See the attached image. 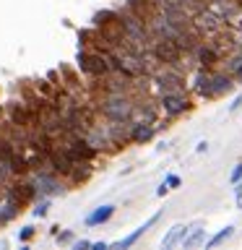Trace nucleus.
Instances as JSON below:
<instances>
[{"mask_svg":"<svg viewBox=\"0 0 242 250\" xmlns=\"http://www.w3.org/2000/svg\"><path fill=\"white\" fill-rule=\"evenodd\" d=\"M97 104H99V112L112 123L130 120V115H133V104L122 97V94H104Z\"/></svg>","mask_w":242,"mask_h":250,"instance_id":"obj_1","label":"nucleus"},{"mask_svg":"<svg viewBox=\"0 0 242 250\" xmlns=\"http://www.w3.org/2000/svg\"><path fill=\"white\" fill-rule=\"evenodd\" d=\"M180 42L177 39H169V37H164L159 39V42L154 44V55H156V60L159 62H177L180 60Z\"/></svg>","mask_w":242,"mask_h":250,"instance_id":"obj_2","label":"nucleus"},{"mask_svg":"<svg viewBox=\"0 0 242 250\" xmlns=\"http://www.w3.org/2000/svg\"><path fill=\"white\" fill-rule=\"evenodd\" d=\"M34 185H37V190L42 193V195H58V193H65V185L58 180V172H39L37 180H34Z\"/></svg>","mask_w":242,"mask_h":250,"instance_id":"obj_3","label":"nucleus"},{"mask_svg":"<svg viewBox=\"0 0 242 250\" xmlns=\"http://www.w3.org/2000/svg\"><path fill=\"white\" fill-rule=\"evenodd\" d=\"M161 107H164L167 115H180V112H185V109L190 107V102H187V97L182 91H164Z\"/></svg>","mask_w":242,"mask_h":250,"instance_id":"obj_4","label":"nucleus"},{"mask_svg":"<svg viewBox=\"0 0 242 250\" xmlns=\"http://www.w3.org/2000/svg\"><path fill=\"white\" fill-rule=\"evenodd\" d=\"M159 216H161V214H154V216H148L146 222H143V224L138 227V229H133V232L128 234V237H125V240H120V242H115L112 248H122V250H125V248L136 245V242H138L141 237H143V232H146V229H151V227H154L156 222H159Z\"/></svg>","mask_w":242,"mask_h":250,"instance_id":"obj_5","label":"nucleus"},{"mask_svg":"<svg viewBox=\"0 0 242 250\" xmlns=\"http://www.w3.org/2000/svg\"><path fill=\"white\" fill-rule=\"evenodd\" d=\"M195 91H198L201 97H214V73H208L206 68H201L198 76H195Z\"/></svg>","mask_w":242,"mask_h":250,"instance_id":"obj_6","label":"nucleus"},{"mask_svg":"<svg viewBox=\"0 0 242 250\" xmlns=\"http://www.w3.org/2000/svg\"><path fill=\"white\" fill-rule=\"evenodd\" d=\"M187 229H190V227H185V224H175V227H172V229H169L167 234H164V240H161V248H164V250H169V248L180 245V242L185 240Z\"/></svg>","mask_w":242,"mask_h":250,"instance_id":"obj_7","label":"nucleus"},{"mask_svg":"<svg viewBox=\"0 0 242 250\" xmlns=\"http://www.w3.org/2000/svg\"><path fill=\"white\" fill-rule=\"evenodd\" d=\"M222 16H216L214 11H203V13H198V19H195V26L198 29H203V31H216L219 26H222Z\"/></svg>","mask_w":242,"mask_h":250,"instance_id":"obj_8","label":"nucleus"},{"mask_svg":"<svg viewBox=\"0 0 242 250\" xmlns=\"http://www.w3.org/2000/svg\"><path fill=\"white\" fill-rule=\"evenodd\" d=\"M201 242H206V229H201V224H193L190 229H187V234H185V240L180 242L185 250H193V248H198Z\"/></svg>","mask_w":242,"mask_h":250,"instance_id":"obj_9","label":"nucleus"},{"mask_svg":"<svg viewBox=\"0 0 242 250\" xmlns=\"http://www.w3.org/2000/svg\"><path fill=\"white\" fill-rule=\"evenodd\" d=\"M115 214V206H99V208H94L89 216H86V227H99V224H104L109 222Z\"/></svg>","mask_w":242,"mask_h":250,"instance_id":"obj_10","label":"nucleus"},{"mask_svg":"<svg viewBox=\"0 0 242 250\" xmlns=\"http://www.w3.org/2000/svg\"><path fill=\"white\" fill-rule=\"evenodd\" d=\"M232 73H214V97H219V94H226L232 89Z\"/></svg>","mask_w":242,"mask_h":250,"instance_id":"obj_11","label":"nucleus"},{"mask_svg":"<svg viewBox=\"0 0 242 250\" xmlns=\"http://www.w3.org/2000/svg\"><path fill=\"white\" fill-rule=\"evenodd\" d=\"M159 86H161V91H180L182 89V78L175 76V73H161L159 76Z\"/></svg>","mask_w":242,"mask_h":250,"instance_id":"obj_12","label":"nucleus"},{"mask_svg":"<svg viewBox=\"0 0 242 250\" xmlns=\"http://www.w3.org/2000/svg\"><path fill=\"white\" fill-rule=\"evenodd\" d=\"M154 136V128H151V123H133V141H148Z\"/></svg>","mask_w":242,"mask_h":250,"instance_id":"obj_13","label":"nucleus"},{"mask_svg":"<svg viewBox=\"0 0 242 250\" xmlns=\"http://www.w3.org/2000/svg\"><path fill=\"white\" fill-rule=\"evenodd\" d=\"M198 62H201V68L214 65L216 62V47H201L198 50Z\"/></svg>","mask_w":242,"mask_h":250,"instance_id":"obj_14","label":"nucleus"},{"mask_svg":"<svg viewBox=\"0 0 242 250\" xmlns=\"http://www.w3.org/2000/svg\"><path fill=\"white\" fill-rule=\"evenodd\" d=\"M232 234H234V227H224L222 232H216L214 237H211V240L206 242V248H216V245H222L224 240H229V237H232Z\"/></svg>","mask_w":242,"mask_h":250,"instance_id":"obj_15","label":"nucleus"},{"mask_svg":"<svg viewBox=\"0 0 242 250\" xmlns=\"http://www.w3.org/2000/svg\"><path fill=\"white\" fill-rule=\"evenodd\" d=\"M226 70H229L232 76L242 78V55H237V58H232L229 62H226Z\"/></svg>","mask_w":242,"mask_h":250,"instance_id":"obj_16","label":"nucleus"},{"mask_svg":"<svg viewBox=\"0 0 242 250\" xmlns=\"http://www.w3.org/2000/svg\"><path fill=\"white\" fill-rule=\"evenodd\" d=\"M47 211H50V201H39L37 203V206H34V216H39V219H42V216H47Z\"/></svg>","mask_w":242,"mask_h":250,"instance_id":"obj_17","label":"nucleus"},{"mask_svg":"<svg viewBox=\"0 0 242 250\" xmlns=\"http://www.w3.org/2000/svg\"><path fill=\"white\" fill-rule=\"evenodd\" d=\"M34 237V227H23V229L19 232V240L21 242H26V240H31Z\"/></svg>","mask_w":242,"mask_h":250,"instance_id":"obj_18","label":"nucleus"},{"mask_svg":"<svg viewBox=\"0 0 242 250\" xmlns=\"http://www.w3.org/2000/svg\"><path fill=\"white\" fill-rule=\"evenodd\" d=\"M229 180H232V183H234V185H237V183H240V180H242V162H240V164H237V167H234V169H232V177H229Z\"/></svg>","mask_w":242,"mask_h":250,"instance_id":"obj_19","label":"nucleus"},{"mask_svg":"<svg viewBox=\"0 0 242 250\" xmlns=\"http://www.w3.org/2000/svg\"><path fill=\"white\" fill-rule=\"evenodd\" d=\"M167 185H169V188H177V185H180V177H177V175H169V177H167Z\"/></svg>","mask_w":242,"mask_h":250,"instance_id":"obj_20","label":"nucleus"},{"mask_svg":"<svg viewBox=\"0 0 242 250\" xmlns=\"http://www.w3.org/2000/svg\"><path fill=\"white\" fill-rule=\"evenodd\" d=\"M91 245H94V242H89V240H78L73 248H76V250H81V248H91Z\"/></svg>","mask_w":242,"mask_h":250,"instance_id":"obj_21","label":"nucleus"},{"mask_svg":"<svg viewBox=\"0 0 242 250\" xmlns=\"http://www.w3.org/2000/svg\"><path fill=\"white\" fill-rule=\"evenodd\" d=\"M234 195H237V206L242 208V180L237 183V193H234Z\"/></svg>","mask_w":242,"mask_h":250,"instance_id":"obj_22","label":"nucleus"},{"mask_svg":"<svg viewBox=\"0 0 242 250\" xmlns=\"http://www.w3.org/2000/svg\"><path fill=\"white\" fill-rule=\"evenodd\" d=\"M240 107H242V97H237V99H234V104H232L229 109H232V112H237V109H240Z\"/></svg>","mask_w":242,"mask_h":250,"instance_id":"obj_23","label":"nucleus"},{"mask_svg":"<svg viewBox=\"0 0 242 250\" xmlns=\"http://www.w3.org/2000/svg\"><path fill=\"white\" fill-rule=\"evenodd\" d=\"M91 248H97V250H104V248H109V245H107V242H94Z\"/></svg>","mask_w":242,"mask_h":250,"instance_id":"obj_24","label":"nucleus"},{"mask_svg":"<svg viewBox=\"0 0 242 250\" xmlns=\"http://www.w3.org/2000/svg\"><path fill=\"white\" fill-rule=\"evenodd\" d=\"M60 242H70V232H62L60 234Z\"/></svg>","mask_w":242,"mask_h":250,"instance_id":"obj_25","label":"nucleus"}]
</instances>
